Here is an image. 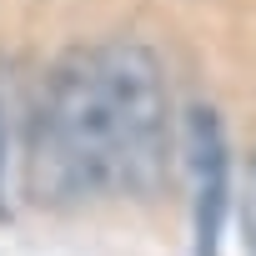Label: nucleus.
<instances>
[{"label":"nucleus","mask_w":256,"mask_h":256,"mask_svg":"<svg viewBox=\"0 0 256 256\" xmlns=\"http://www.w3.org/2000/svg\"><path fill=\"white\" fill-rule=\"evenodd\" d=\"M26 186L40 206L120 196L116 120L100 86L96 46H70L40 80L26 131Z\"/></svg>","instance_id":"obj_1"},{"label":"nucleus","mask_w":256,"mask_h":256,"mask_svg":"<svg viewBox=\"0 0 256 256\" xmlns=\"http://www.w3.org/2000/svg\"><path fill=\"white\" fill-rule=\"evenodd\" d=\"M100 86L116 120V156H120V196L151 201L166 186L171 146H176V110L166 66L141 40H100Z\"/></svg>","instance_id":"obj_2"},{"label":"nucleus","mask_w":256,"mask_h":256,"mask_svg":"<svg viewBox=\"0 0 256 256\" xmlns=\"http://www.w3.org/2000/svg\"><path fill=\"white\" fill-rule=\"evenodd\" d=\"M0 176H6V100H0Z\"/></svg>","instance_id":"obj_5"},{"label":"nucleus","mask_w":256,"mask_h":256,"mask_svg":"<svg viewBox=\"0 0 256 256\" xmlns=\"http://www.w3.org/2000/svg\"><path fill=\"white\" fill-rule=\"evenodd\" d=\"M176 146L186 156L191 176V231H196V256H221V231L231 211V141L226 126L211 106H191L181 116Z\"/></svg>","instance_id":"obj_3"},{"label":"nucleus","mask_w":256,"mask_h":256,"mask_svg":"<svg viewBox=\"0 0 256 256\" xmlns=\"http://www.w3.org/2000/svg\"><path fill=\"white\" fill-rule=\"evenodd\" d=\"M241 231H246V256H256V151L246 161V191H241Z\"/></svg>","instance_id":"obj_4"}]
</instances>
